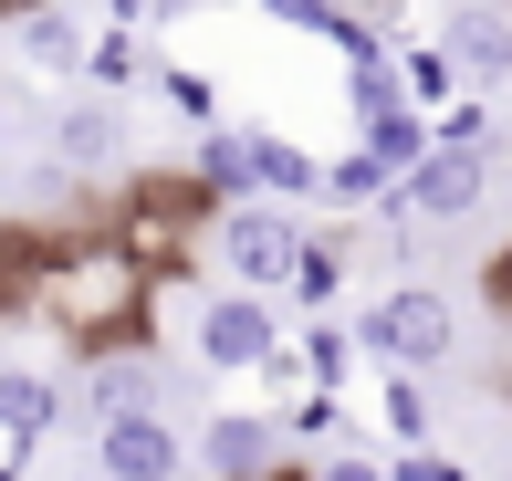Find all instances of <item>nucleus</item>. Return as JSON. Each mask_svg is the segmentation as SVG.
I'll return each mask as SVG.
<instances>
[{"label": "nucleus", "instance_id": "f3484780", "mask_svg": "<svg viewBox=\"0 0 512 481\" xmlns=\"http://www.w3.org/2000/svg\"><path fill=\"white\" fill-rule=\"evenodd\" d=\"M293 356H304V377H314V387H335V398H345V366H356L366 346H356V325H324V314H304Z\"/></svg>", "mask_w": 512, "mask_h": 481}, {"label": "nucleus", "instance_id": "6e6552de", "mask_svg": "<svg viewBox=\"0 0 512 481\" xmlns=\"http://www.w3.org/2000/svg\"><path fill=\"white\" fill-rule=\"evenodd\" d=\"M0 32H11V53L32 63L42 84H63V74H84V53H95V32H84L74 11H53V0H21V11H0Z\"/></svg>", "mask_w": 512, "mask_h": 481}, {"label": "nucleus", "instance_id": "aec40b11", "mask_svg": "<svg viewBox=\"0 0 512 481\" xmlns=\"http://www.w3.org/2000/svg\"><path fill=\"white\" fill-rule=\"evenodd\" d=\"M439 147H492V95H460V105H439Z\"/></svg>", "mask_w": 512, "mask_h": 481}, {"label": "nucleus", "instance_id": "9b49d317", "mask_svg": "<svg viewBox=\"0 0 512 481\" xmlns=\"http://www.w3.org/2000/svg\"><path fill=\"white\" fill-rule=\"evenodd\" d=\"M63 408H74V398H63V377H42V366H0V429H11L21 450L53 440Z\"/></svg>", "mask_w": 512, "mask_h": 481}, {"label": "nucleus", "instance_id": "5701e85b", "mask_svg": "<svg viewBox=\"0 0 512 481\" xmlns=\"http://www.w3.org/2000/svg\"><path fill=\"white\" fill-rule=\"evenodd\" d=\"M481 304H492V325L512 335V241L492 251V262H481Z\"/></svg>", "mask_w": 512, "mask_h": 481}, {"label": "nucleus", "instance_id": "412c9836", "mask_svg": "<svg viewBox=\"0 0 512 481\" xmlns=\"http://www.w3.org/2000/svg\"><path fill=\"white\" fill-rule=\"evenodd\" d=\"M387 471H398V481H481L471 461H450V450H439V440H429V450H398V461H387Z\"/></svg>", "mask_w": 512, "mask_h": 481}, {"label": "nucleus", "instance_id": "f8f14e48", "mask_svg": "<svg viewBox=\"0 0 512 481\" xmlns=\"http://www.w3.org/2000/svg\"><path fill=\"white\" fill-rule=\"evenodd\" d=\"M377 419H387V440H398V450H429V429H439L429 377H408V366H377Z\"/></svg>", "mask_w": 512, "mask_h": 481}, {"label": "nucleus", "instance_id": "7ed1b4c3", "mask_svg": "<svg viewBox=\"0 0 512 481\" xmlns=\"http://www.w3.org/2000/svg\"><path fill=\"white\" fill-rule=\"evenodd\" d=\"M283 346H293V314L272 304V293H241V283L199 293V314H189V356L209 366V377H262Z\"/></svg>", "mask_w": 512, "mask_h": 481}, {"label": "nucleus", "instance_id": "20e7f679", "mask_svg": "<svg viewBox=\"0 0 512 481\" xmlns=\"http://www.w3.org/2000/svg\"><path fill=\"white\" fill-rule=\"evenodd\" d=\"M199 450L178 440L168 408H126V419H95V471L105 481H189Z\"/></svg>", "mask_w": 512, "mask_h": 481}, {"label": "nucleus", "instance_id": "f257e3e1", "mask_svg": "<svg viewBox=\"0 0 512 481\" xmlns=\"http://www.w3.org/2000/svg\"><path fill=\"white\" fill-rule=\"evenodd\" d=\"M304 210H283V199H230L220 220H209V262H220V283H241V293H272L283 304L293 293V272H304Z\"/></svg>", "mask_w": 512, "mask_h": 481}, {"label": "nucleus", "instance_id": "9d476101", "mask_svg": "<svg viewBox=\"0 0 512 481\" xmlns=\"http://www.w3.org/2000/svg\"><path fill=\"white\" fill-rule=\"evenodd\" d=\"M157 398H168V377H157L147 346H105L84 366V408H95V419H126V408H157Z\"/></svg>", "mask_w": 512, "mask_h": 481}, {"label": "nucleus", "instance_id": "6ab92c4d", "mask_svg": "<svg viewBox=\"0 0 512 481\" xmlns=\"http://www.w3.org/2000/svg\"><path fill=\"white\" fill-rule=\"evenodd\" d=\"M387 189H398V178H387V168H377L366 147L324 157V199H335V210H387Z\"/></svg>", "mask_w": 512, "mask_h": 481}, {"label": "nucleus", "instance_id": "1a4fd4ad", "mask_svg": "<svg viewBox=\"0 0 512 481\" xmlns=\"http://www.w3.org/2000/svg\"><path fill=\"white\" fill-rule=\"evenodd\" d=\"M439 42H450V63L471 74V95H502L512 84V21L492 11V0H460V11L439 21Z\"/></svg>", "mask_w": 512, "mask_h": 481}, {"label": "nucleus", "instance_id": "2eb2a0df", "mask_svg": "<svg viewBox=\"0 0 512 481\" xmlns=\"http://www.w3.org/2000/svg\"><path fill=\"white\" fill-rule=\"evenodd\" d=\"M262 199H283V210H304V199H324V157L262 126Z\"/></svg>", "mask_w": 512, "mask_h": 481}, {"label": "nucleus", "instance_id": "0eeeda50", "mask_svg": "<svg viewBox=\"0 0 512 481\" xmlns=\"http://www.w3.org/2000/svg\"><path fill=\"white\" fill-rule=\"evenodd\" d=\"M115 157H126V116H115V95H63L53 105V168L63 178H105Z\"/></svg>", "mask_w": 512, "mask_h": 481}, {"label": "nucleus", "instance_id": "39448f33", "mask_svg": "<svg viewBox=\"0 0 512 481\" xmlns=\"http://www.w3.org/2000/svg\"><path fill=\"white\" fill-rule=\"evenodd\" d=\"M283 440H293V429L272 419V408H220V419L199 429V471L209 481H283L293 471Z\"/></svg>", "mask_w": 512, "mask_h": 481}, {"label": "nucleus", "instance_id": "f03ea898", "mask_svg": "<svg viewBox=\"0 0 512 481\" xmlns=\"http://www.w3.org/2000/svg\"><path fill=\"white\" fill-rule=\"evenodd\" d=\"M356 346L377 356V366H408V377H429V366H450L460 356V314H450V293L439 283H387V293H366V314H356Z\"/></svg>", "mask_w": 512, "mask_h": 481}, {"label": "nucleus", "instance_id": "a211bd4d", "mask_svg": "<svg viewBox=\"0 0 512 481\" xmlns=\"http://www.w3.org/2000/svg\"><path fill=\"white\" fill-rule=\"evenodd\" d=\"M84 84H95V95H126V84H147V42H136L126 21H105L95 53H84Z\"/></svg>", "mask_w": 512, "mask_h": 481}, {"label": "nucleus", "instance_id": "ddd939ff", "mask_svg": "<svg viewBox=\"0 0 512 481\" xmlns=\"http://www.w3.org/2000/svg\"><path fill=\"white\" fill-rule=\"evenodd\" d=\"M345 262H356V231H314V241H304V272H293L283 304H293V314H324V304L345 293Z\"/></svg>", "mask_w": 512, "mask_h": 481}, {"label": "nucleus", "instance_id": "393cba45", "mask_svg": "<svg viewBox=\"0 0 512 481\" xmlns=\"http://www.w3.org/2000/svg\"><path fill=\"white\" fill-rule=\"evenodd\" d=\"M0 147H11V95H0Z\"/></svg>", "mask_w": 512, "mask_h": 481}, {"label": "nucleus", "instance_id": "4468645a", "mask_svg": "<svg viewBox=\"0 0 512 481\" xmlns=\"http://www.w3.org/2000/svg\"><path fill=\"white\" fill-rule=\"evenodd\" d=\"M398 84H408V105L418 116H439V105H460V63H450V42H398Z\"/></svg>", "mask_w": 512, "mask_h": 481}, {"label": "nucleus", "instance_id": "4be33fe9", "mask_svg": "<svg viewBox=\"0 0 512 481\" xmlns=\"http://www.w3.org/2000/svg\"><path fill=\"white\" fill-rule=\"evenodd\" d=\"M304 481H398V471H387L377 450H324V461H314Z\"/></svg>", "mask_w": 512, "mask_h": 481}, {"label": "nucleus", "instance_id": "423d86ee", "mask_svg": "<svg viewBox=\"0 0 512 481\" xmlns=\"http://www.w3.org/2000/svg\"><path fill=\"white\" fill-rule=\"evenodd\" d=\"M398 199H408L418 220H471L481 199H492V147H429L398 178Z\"/></svg>", "mask_w": 512, "mask_h": 481}, {"label": "nucleus", "instance_id": "b1692460", "mask_svg": "<svg viewBox=\"0 0 512 481\" xmlns=\"http://www.w3.org/2000/svg\"><path fill=\"white\" fill-rule=\"evenodd\" d=\"M21 461H32V450H21L11 429H0V481H21Z\"/></svg>", "mask_w": 512, "mask_h": 481}, {"label": "nucleus", "instance_id": "a878e982", "mask_svg": "<svg viewBox=\"0 0 512 481\" xmlns=\"http://www.w3.org/2000/svg\"><path fill=\"white\" fill-rule=\"evenodd\" d=\"M283 481H304V471H283Z\"/></svg>", "mask_w": 512, "mask_h": 481}, {"label": "nucleus", "instance_id": "dca6fc26", "mask_svg": "<svg viewBox=\"0 0 512 481\" xmlns=\"http://www.w3.org/2000/svg\"><path fill=\"white\" fill-rule=\"evenodd\" d=\"M356 147H366V157H377V168H387V178H408V168H418V157H429V147H439V126H429V116H418V105H398V116H377V126H356Z\"/></svg>", "mask_w": 512, "mask_h": 481}]
</instances>
